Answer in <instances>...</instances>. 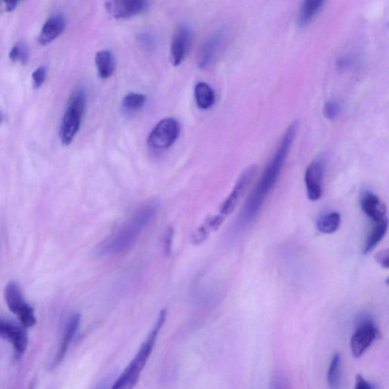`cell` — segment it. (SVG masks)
Here are the masks:
<instances>
[{
    "label": "cell",
    "instance_id": "1",
    "mask_svg": "<svg viewBox=\"0 0 389 389\" xmlns=\"http://www.w3.org/2000/svg\"><path fill=\"white\" fill-rule=\"evenodd\" d=\"M298 122L291 124L277 148L275 156L266 167L261 181L251 193L243 211L245 219H253L263 207L267 196L273 191L287 160L294 140L296 138Z\"/></svg>",
    "mask_w": 389,
    "mask_h": 389
},
{
    "label": "cell",
    "instance_id": "2",
    "mask_svg": "<svg viewBox=\"0 0 389 389\" xmlns=\"http://www.w3.org/2000/svg\"><path fill=\"white\" fill-rule=\"evenodd\" d=\"M154 214V208L149 206L141 209L113 237L101 244L99 248L100 253L102 255H118L132 248Z\"/></svg>",
    "mask_w": 389,
    "mask_h": 389
},
{
    "label": "cell",
    "instance_id": "3",
    "mask_svg": "<svg viewBox=\"0 0 389 389\" xmlns=\"http://www.w3.org/2000/svg\"><path fill=\"white\" fill-rule=\"evenodd\" d=\"M167 311L163 310L161 311L154 328L148 336L145 343L141 346L136 355L133 359L131 363L128 365L126 369L116 380L112 386L114 389H129L133 388L139 379V376L143 372L153 348L156 343L159 332L162 328L165 320H166Z\"/></svg>",
    "mask_w": 389,
    "mask_h": 389
},
{
    "label": "cell",
    "instance_id": "4",
    "mask_svg": "<svg viewBox=\"0 0 389 389\" xmlns=\"http://www.w3.org/2000/svg\"><path fill=\"white\" fill-rule=\"evenodd\" d=\"M86 107V93L84 88L76 89L71 96L63 116L60 138L64 146L72 143L79 131Z\"/></svg>",
    "mask_w": 389,
    "mask_h": 389
},
{
    "label": "cell",
    "instance_id": "5",
    "mask_svg": "<svg viewBox=\"0 0 389 389\" xmlns=\"http://www.w3.org/2000/svg\"><path fill=\"white\" fill-rule=\"evenodd\" d=\"M5 299L9 309L17 316L24 327L31 328L36 324L34 310L24 298L21 289L16 281H10L6 286Z\"/></svg>",
    "mask_w": 389,
    "mask_h": 389
},
{
    "label": "cell",
    "instance_id": "6",
    "mask_svg": "<svg viewBox=\"0 0 389 389\" xmlns=\"http://www.w3.org/2000/svg\"><path fill=\"white\" fill-rule=\"evenodd\" d=\"M180 131L178 121L173 118H166L152 129L148 138V146L156 150L167 149L178 139Z\"/></svg>",
    "mask_w": 389,
    "mask_h": 389
},
{
    "label": "cell",
    "instance_id": "7",
    "mask_svg": "<svg viewBox=\"0 0 389 389\" xmlns=\"http://www.w3.org/2000/svg\"><path fill=\"white\" fill-rule=\"evenodd\" d=\"M256 173V167L251 166L241 173L231 194L221 205L220 216L226 218L233 213L251 184Z\"/></svg>",
    "mask_w": 389,
    "mask_h": 389
},
{
    "label": "cell",
    "instance_id": "8",
    "mask_svg": "<svg viewBox=\"0 0 389 389\" xmlns=\"http://www.w3.org/2000/svg\"><path fill=\"white\" fill-rule=\"evenodd\" d=\"M0 338L7 340L13 345L17 357L26 352L29 337L26 328L13 321L0 318Z\"/></svg>",
    "mask_w": 389,
    "mask_h": 389
},
{
    "label": "cell",
    "instance_id": "9",
    "mask_svg": "<svg viewBox=\"0 0 389 389\" xmlns=\"http://www.w3.org/2000/svg\"><path fill=\"white\" fill-rule=\"evenodd\" d=\"M325 165L322 159L312 161L305 173L306 193L311 201H317L323 195V182Z\"/></svg>",
    "mask_w": 389,
    "mask_h": 389
},
{
    "label": "cell",
    "instance_id": "10",
    "mask_svg": "<svg viewBox=\"0 0 389 389\" xmlns=\"http://www.w3.org/2000/svg\"><path fill=\"white\" fill-rule=\"evenodd\" d=\"M376 334V328L370 321L363 322L351 338L352 355L356 358H360L373 344Z\"/></svg>",
    "mask_w": 389,
    "mask_h": 389
},
{
    "label": "cell",
    "instance_id": "11",
    "mask_svg": "<svg viewBox=\"0 0 389 389\" xmlns=\"http://www.w3.org/2000/svg\"><path fill=\"white\" fill-rule=\"evenodd\" d=\"M192 41L191 30L181 26L173 35L171 44V61L174 66L181 64L186 57Z\"/></svg>",
    "mask_w": 389,
    "mask_h": 389
},
{
    "label": "cell",
    "instance_id": "12",
    "mask_svg": "<svg viewBox=\"0 0 389 389\" xmlns=\"http://www.w3.org/2000/svg\"><path fill=\"white\" fill-rule=\"evenodd\" d=\"M146 5V0H109L106 9L115 19H128L140 14Z\"/></svg>",
    "mask_w": 389,
    "mask_h": 389
},
{
    "label": "cell",
    "instance_id": "13",
    "mask_svg": "<svg viewBox=\"0 0 389 389\" xmlns=\"http://www.w3.org/2000/svg\"><path fill=\"white\" fill-rule=\"evenodd\" d=\"M80 323L81 315L79 314L73 315L67 322L64 328L61 344L60 348H59L56 358L53 363V368L58 366L59 364L62 363L63 360L66 357L69 347L70 344L72 343V341L78 331Z\"/></svg>",
    "mask_w": 389,
    "mask_h": 389
},
{
    "label": "cell",
    "instance_id": "14",
    "mask_svg": "<svg viewBox=\"0 0 389 389\" xmlns=\"http://www.w3.org/2000/svg\"><path fill=\"white\" fill-rule=\"evenodd\" d=\"M66 28V20L61 15H56L47 20L40 33L39 42L46 46L56 40L63 34Z\"/></svg>",
    "mask_w": 389,
    "mask_h": 389
},
{
    "label": "cell",
    "instance_id": "15",
    "mask_svg": "<svg viewBox=\"0 0 389 389\" xmlns=\"http://www.w3.org/2000/svg\"><path fill=\"white\" fill-rule=\"evenodd\" d=\"M361 208L374 222H378L385 218L386 206L377 196L368 193L361 200Z\"/></svg>",
    "mask_w": 389,
    "mask_h": 389
},
{
    "label": "cell",
    "instance_id": "16",
    "mask_svg": "<svg viewBox=\"0 0 389 389\" xmlns=\"http://www.w3.org/2000/svg\"><path fill=\"white\" fill-rule=\"evenodd\" d=\"M223 41V35L218 34L203 44L198 54V66L200 68H206L214 61L221 50Z\"/></svg>",
    "mask_w": 389,
    "mask_h": 389
},
{
    "label": "cell",
    "instance_id": "17",
    "mask_svg": "<svg viewBox=\"0 0 389 389\" xmlns=\"http://www.w3.org/2000/svg\"><path fill=\"white\" fill-rule=\"evenodd\" d=\"M325 2V0H303L298 17V26H308L319 13Z\"/></svg>",
    "mask_w": 389,
    "mask_h": 389
},
{
    "label": "cell",
    "instance_id": "18",
    "mask_svg": "<svg viewBox=\"0 0 389 389\" xmlns=\"http://www.w3.org/2000/svg\"><path fill=\"white\" fill-rule=\"evenodd\" d=\"M375 223V226L368 235L366 242L364 243L363 253L365 255L372 252L375 248V246L384 238L387 233L388 222L386 218Z\"/></svg>",
    "mask_w": 389,
    "mask_h": 389
},
{
    "label": "cell",
    "instance_id": "19",
    "mask_svg": "<svg viewBox=\"0 0 389 389\" xmlns=\"http://www.w3.org/2000/svg\"><path fill=\"white\" fill-rule=\"evenodd\" d=\"M96 64L101 79H107L114 73L116 68L115 59L109 51H101L96 56Z\"/></svg>",
    "mask_w": 389,
    "mask_h": 389
},
{
    "label": "cell",
    "instance_id": "20",
    "mask_svg": "<svg viewBox=\"0 0 389 389\" xmlns=\"http://www.w3.org/2000/svg\"><path fill=\"white\" fill-rule=\"evenodd\" d=\"M195 98L198 107L202 110L211 108L216 101L214 91L206 82H199L196 85Z\"/></svg>",
    "mask_w": 389,
    "mask_h": 389
},
{
    "label": "cell",
    "instance_id": "21",
    "mask_svg": "<svg viewBox=\"0 0 389 389\" xmlns=\"http://www.w3.org/2000/svg\"><path fill=\"white\" fill-rule=\"evenodd\" d=\"M340 216L338 212H330L322 216L316 223L318 231L323 233L331 234L335 233L340 228Z\"/></svg>",
    "mask_w": 389,
    "mask_h": 389
},
{
    "label": "cell",
    "instance_id": "22",
    "mask_svg": "<svg viewBox=\"0 0 389 389\" xmlns=\"http://www.w3.org/2000/svg\"><path fill=\"white\" fill-rule=\"evenodd\" d=\"M146 102V98L144 94L132 92L124 97L122 108L126 112L134 113L143 108Z\"/></svg>",
    "mask_w": 389,
    "mask_h": 389
},
{
    "label": "cell",
    "instance_id": "23",
    "mask_svg": "<svg viewBox=\"0 0 389 389\" xmlns=\"http://www.w3.org/2000/svg\"><path fill=\"white\" fill-rule=\"evenodd\" d=\"M29 47L24 43H18L15 45L9 54L11 62H19L22 66H25L29 63Z\"/></svg>",
    "mask_w": 389,
    "mask_h": 389
},
{
    "label": "cell",
    "instance_id": "24",
    "mask_svg": "<svg viewBox=\"0 0 389 389\" xmlns=\"http://www.w3.org/2000/svg\"><path fill=\"white\" fill-rule=\"evenodd\" d=\"M340 355L338 353L334 355L328 371V383L332 388H338L340 380Z\"/></svg>",
    "mask_w": 389,
    "mask_h": 389
},
{
    "label": "cell",
    "instance_id": "25",
    "mask_svg": "<svg viewBox=\"0 0 389 389\" xmlns=\"http://www.w3.org/2000/svg\"><path fill=\"white\" fill-rule=\"evenodd\" d=\"M341 106L337 100H330L324 106L323 113L326 119L335 121L340 113Z\"/></svg>",
    "mask_w": 389,
    "mask_h": 389
},
{
    "label": "cell",
    "instance_id": "26",
    "mask_svg": "<svg viewBox=\"0 0 389 389\" xmlns=\"http://www.w3.org/2000/svg\"><path fill=\"white\" fill-rule=\"evenodd\" d=\"M46 76L47 69L46 66H41L34 71L32 74V82L34 89H39L44 84Z\"/></svg>",
    "mask_w": 389,
    "mask_h": 389
},
{
    "label": "cell",
    "instance_id": "27",
    "mask_svg": "<svg viewBox=\"0 0 389 389\" xmlns=\"http://www.w3.org/2000/svg\"><path fill=\"white\" fill-rule=\"evenodd\" d=\"M375 261L378 263L383 268H388L389 267V253L388 250H383L375 255Z\"/></svg>",
    "mask_w": 389,
    "mask_h": 389
},
{
    "label": "cell",
    "instance_id": "28",
    "mask_svg": "<svg viewBox=\"0 0 389 389\" xmlns=\"http://www.w3.org/2000/svg\"><path fill=\"white\" fill-rule=\"evenodd\" d=\"M173 233L174 231L173 228L170 227L164 235V250L167 255H170L171 252Z\"/></svg>",
    "mask_w": 389,
    "mask_h": 389
},
{
    "label": "cell",
    "instance_id": "29",
    "mask_svg": "<svg viewBox=\"0 0 389 389\" xmlns=\"http://www.w3.org/2000/svg\"><path fill=\"white\" fill-rule=\"evenodd\" d=\"M375 387L368 382L366 380L363 378V376L360 374H358L356 376V389H373Z\"/></svg>",
    "mask_w": 389,
    "mask_h": 389
},
{
    "label": "cell",
    "instance_id": "30",
    "mask_svg": "<svg viewBox=\"0 0 389 389\" xmlns=\"http://www.w3.org/2000/svg\"><path fill=\"white\" fill-rule=\"evenodd\" d=\"M6 7L8 11H14L18 6L20 0H4Z\"/></svg>",
    "mask_w": 389,
    "mask_h": 389
},
{
    "label": "cell",
    "instance_id": "31",
    "mask_svg": "<svg viewBox=\"0 0 389 389\" xmlns=\"http://www.w3.org/2000/svg\"><path fill=\"white\" fill-rule=\"evenodd\" d=\"M3 121H4V116H3L2 113L0 112V124L2 123Z\"/></svg>",
    "mask_w": 389,
    "mask_h": 389
}]
</instances>
